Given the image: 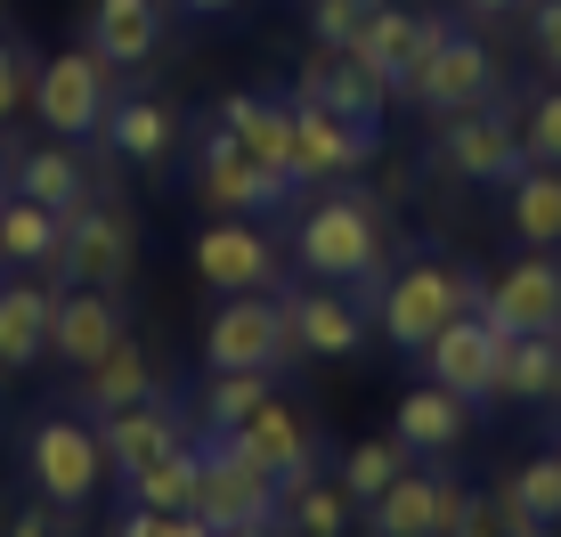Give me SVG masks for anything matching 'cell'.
<instances>
[{
	"mask_svg": "<svg viewBox=\"0 0 561 537\" xmlns=\"http://www.w3.org/2000/svg\"><path fill=\"white\" fill-rule=\"evenodd\" d=\"M220 123L237 130V147L268 171H294V106L261 99V90H237V99L220 106Z\"/></svg>",
	"mask_w": 561,
	"mask_h": 537,
	"instance_id": "30",
	"label": "cell"
},
{
	"mask_svg": "<svg viewBox=\"0 0 561 537\" xmlns=\"http://www.w3.org/2000/svg\"><path fill=\"white\" fill-rule=\"evenodd\" d=\"M9 196H33V204H49V213L90 204V171H82V156H73V139L25 147V156H16V187H9Z\"/></svg>",
	"mask_w": 561,
	"mask_h": 537,
	"instance_id": "28",
	"label": "cell"
},
{
	"mask_svg": "<svg viewBox=\"0 0 561 537\" xmlns=\"http://www.w3.org/2000/svg\"><path fill=\"white\" fill-rule=\"evenodd\" d=\"M9 537H73V505H16L9 513Z\"/></svg>",
	"mask_w": 561,
	"mask_h": 537,
	"instance_id": "41",
	"label": "cell"
},
{
	"mask_svg": "<svg viewBox=\"0 0 561 537\" xmlns=\"http://www.w3.org/2000/svg\"><path fill=\"white\" fill-rule=\"evenodd\" d=\"M228 432L244 439V456H253V465H261L285 496L318 481V432H309V415H301V408H285L277 391H268L261 408L244 415V424H228Z\"/></svg>",
	"mask_w": 561,
	"mask_h": 537,
	"instance_id": "14",
	"label": "cell"
},
{
	"mask_svg": "<svg viewBox=\"0 0 561 537\" xmlns=\"http://www.w3.org/2000/svg\"><path fill=\"white\" fill-rule=\"evenodd\" d=\"M505 342L513 334H496L489 318H448L432 342H423V367H432V382H448L456 399H472V408H489L496 399V375H505Z\"/></svg>",
	"mask_w": 561,
	"mask_h": 537,
	"instance_id": "13",
	"label": "cell"
},
{
	"mask_svg": "<svg viewBox=\"0 0 561 537\" xmlns=\"http://www.w3.org/2000/svg\"><path fill=\"white\" fill-rule=\"evenodd\" d=\"M16 187V147H0V196Z\"/></svg>",
	"mask_w": 561,
	"mask_h": 537,
	"instance_id": "47",
	"label": "cell"
},
{
	"mask_svg": "<svg viewBox=\"0 0 561 537\" xmlns=\"http://www.w3.org/2000/svg\"><path fill=\"white\" fill-rule=\"evenodd\" d=\"M285 310H294L301 358H351L366 342V301L342 285H301V294H285Z\"/></svg>",
	"mask_w": 561,
	"mask_h": 537,
	"instance_id": "22",
	"label": "cell"
},
{
	"mask_svg": "<svg viewBox=\"0 0 561 537\" xmlns=\"http://www.w3.org/2000/svg\"><path fill=\"white\" fill-rule=\"evenodd\" d=\"M25 472H33V489H42L49 505L82 513L90 496H99V481H106L99 424H82V415H42V424L25 432Z\"/></svg>",
	"mask_w": 561,
	"mask_h": 537,
	"instance_id": "7",
	"label": "cell"
},
{
	"mask_svg": "<svg viewBox=\"0 0 561 537\" xmlns=\"http://www.w3.org/2000/svg\"><path fill=\"white\" fill-rule=\"evenodd\" d=\"M139 268V228L123 204H73L66 213V244H57V277L66 285H123Z\"/></svg>",
	"mask_w": 561,
	"mask_h": 537,
	"instance_id": "12",
	"label": "cell"
},
{
	"mask_svg": "<svg viewBox=\"0 0 561 537\" xmlns=\"http://www.w3.org/2000/svg\"><path fill=\"white\" fill-rule=\"evenodd\" d=\"M106 537H220V529H211L204 513H147V505H123Z\"/></svg>",
	"mask_w": 561,
	"mask_h": 537,
	"instance_id": "37",
	"label": "cell"
},
{
	"mask_svg": "<svg viewBox=\"0 0 561 537\" xmlns=\"http://www.w3.org/2000/svg\"><path fill=\"white\" fill-rule=\"evenodd\" d=\"M513 9H529V0H463V16H513Z\"/></svg>",
	"mask_w": 561,
	"mask_h": 537,
	"instance_id": "44",
	"label": "cell"
},
{
	"mask_svg": "<svg viewBox=\"0 0 561 537\" xmlns=\"http://www.w3.org/2000/svg\"><path fill=\"white\" fill-rule=\"evenodd\" d=\"M391 432L408 439L415 456H448V448H463V432H472V399H456L448 382H415V391L399 399Z\"/></svg>",
	"mask_w": 561,
	"mask_h": 537,
	"instance_id": "25",
	"label": "cell"
},
{
	"mask_svg": "<svg viewBox=\"0 0 561 537\" xmlns=\"http://www.w3.org/2000/svg\"><path fill=\"white\" fill-rule=\"evenodd\" d=\"M375 130L382 123H351V114L318 106V99H294V180L301 187H342L375 163Z\"/></svg>",
	"mask_w": 561,
	"mask_h": 537,
	"instance_id": "11",
	"label": "cell"
},
{
	"mask_svg": "<svg viewBox=\"0 0 561 537\" xmlns=\"http://www.w3.org/2000/svg\"><path fill=\"white\" fill-rule=\"evenodd\" d=\"M366 9H375V0H309V33H318L325 49H351L358 25H366Z\"/></svg>",
	"mask_w": 561,
	"mask_h": 537,
	"instance_id": "39",
	"label": "cell"
},
{
	"mask_svg": "<svg viewBox=\"0 0 561 537\" xmlns=\"http://www.w3.org/2000/svg\"><path fill=\"white\" fill-rule=\"evenodd\" d=\"M90 49L114 73H139L163 49V0H90Z\"/></svg>",
	"mask_w": 561,
	"mask_h": 537,
	"instance_id": "24",
	"label": "cell"
},
{
	"mask_svg": "<svg viewBox=\"0 0 561 537\" xmlns=\"http://www.w3.org/2000/svg\"><path fill=\"white\" fill-rule=\"evenodd\" d=\"M520 147H529V163H561V90L529 99V114H520Z\"/></svg>",
	"mask_w": 561,
	"mask_h": 537,
	"instance_id": "38",
	"label": "cell"
},
{
	"mask_svg": "<svg viewBox=\"0 0 561 537\" xmlns=\"http://www.w3.org/2000/svg\"><path fill=\"white\" fill-rule=\"evenodd\" d=\"M25 99H33V82H25V57H16V42L0 33V123H9V114L25 106Z\"/></svg>",
	"mask_w": 561,
	"mask_h": 537,
	"instance_id": "42",
	"label": "cell"
},
{
	"mask_svg": "<svg viewBox=\"0 0 561 537\" xmlns=\"http://www.w3.org/2000/svg\"><path fill=\"white\" fill-rule=\"evenodd\" d=\"M268 391H277V375H268V367H211V382H204V424H244Z\"/></svg>",
	"mask_w": 561,
	"mask_h": 537,
	"instance_id": "34",
	"label": "cell"
},
{
	"mask_svg": "<svg viewBox=\"0 0 561 537\" xmlns=\"http://www.w3.org/2000/svg\"><path fill=\"white\" fill-rule=\"evenodd\" d=\"M187 16H228V9H244V0H180Z\"/></svg>",
	"mask_w": 561,
	"mask_h": 537,
	"instance_id": "45",
	"label": "cell"
},
{
	"mask_svg": "<svg viewBox=\"0 0 561 537\" xmlns=\"http://www.w3.org/2000/svg\"><path fill=\"white\" fill-rule=\"evenodd\" d=\"M196 513L211 529H244V522H285V489L244 456V439L228 424H204V489Z\"/></svg>",
	"mask_w": 561,
	"mask_h": 537,
	"instance_id": "4",
	"label": "cell"
},
{
	"mask_svg": "<svg viewBox=\"0 0 561 537\" xmlns=\"http://www.w3.org/2000/svg\"><path fill=\"white\" fill-rule=\"evenodd\" d=\"M180 408H171L163 391L154 399H139V408H123V415H99V448H106V472H139V465H154L163 448H180Z\"/></svg>",
	"mask_w": 561,
	"mask_h": 537,
	"instance_id": "23",
	"label": "cell"
},
{
	"mask_svg": "<svg viewBox=\"0 0 561 537\" xmlns=\"http://www.w3.org/2000/svg\"><path fill=\"white\" fill-rule=\"evenodd\" d=\"M114 106V66L99 49H57L33 73V114L49 123V139H99Z\"/></svg>",
	"mask_w": 561,
	"mask_h": 537,
	"instance_id": "6",
	"label": "cell"
},
{
	"mask_svg": "<svg viewBox=\"0 0 561 537\" xmlns=\"http://www.w3.org/2000/svg\"><path fill=\"white\" fill-rule=\"evenodd\" d=\"M448 537H505V522H496V505H489V496H472V489H463V505H456Z\"/></svg>",
	"mask_w": 561,
	"mask_h": 537,
	"instance_id": "43",
	"label": "cell"
},
{
	"mask_svg": "<svg viewBox=\"0 0 561 537\" xmlns=\"http://www.w3.org/2000/svg\"><path fill=\"white\" fill-rule=\"evenodd\" d=\"M505 489L520 496V513H537L546 529H561V448L529 456V465H513V472H505Z\"/></svg>",
	"mask_w": 561,
	"mask_h": 537,
	"instance_id": "36",
	"label": "cell"
},
{
	"mask_svg": "<svg viewBox=\"0 0 561 537\" xmlns=\"http://www.w3.org/2000/svg\"><path fill=\"white\" fill-rule=\"evenodd\" d=\"M196 196H204L220 220H277L285 204L301 196V180H294V171L253 163V156L237 147V130L211 123V130H204V147H196Z\"/></svg>",
	"mask_w": 561,
	"mask_h": 537,
	"instance_id": "3",
	"label": "cell"
},
{
	"mask_svg": "<svg viewBox=\"0 0 561 537\" xmlns=\"http://www.w3.org/2000/svg\"><path fill=\"white\" fill-rule=\"evenodd\" d=\"M496 334H561V261L553 253H520L505 277H489V310Z\"/></svg>",
	"mask_w": 561,
	"mask_h": 537,
	"instance_id": "16",
	"label": "cell"
},
{
	"mask_svg": "<svg viewBox=\"0 0 561 537\" xmlns=\"http://www.w3.org/2000/svg\"><path fill=\"white\" fill-rule=\"evenodd\" d=\"M408 99H415L423 114H439V123H448V114H472V106H496V99H505V66H496L489 42H472V33L456 25L448 42L423 57V73L408 82Z\"/></svg>",
	"mask_w": 561,
	"mask_h": 537,
	"instance_id": "9",
	"label": "cell"
},
{
	"mask_svg": "<svg viewBox=\"0 0 561 537\" xmlns=\"http://www.w3.org/2000/svg\"><path fill=\"white\" fill-rule=\"evenodd\" d=\"M463 310L472 318L489 310V277H480V268H456V261H408V268H391L382 294H375V325L399 351H423V342Z\"/></svg>",
	"mask_w": 561,
	"mask_h": 537,
	"instance_id": "2",
	"label": "cell"
},
{
	"mask_svg": "<svg viewBox=\"0 0 561 537\" xmlns=\"http://www.w3.org/2000/svg\"><path fill=\"white\" fill-rule=\"evenodd\" d=\"M277 237L261 220H211L196 237V277L220 285V294H268L277 285Z\"/></svg>",
	"mask_w": 561,
	"mask_h": 537,
	"instance_id": "17",
	"label": "cell"
},
{
	"mask_svg": "<svg viewBox=\"0 0 561 537\" xmlns=\"http://www.w3.org/2000/svg\"><path fill=\"white\" fill-rule=\"evenodd\" d=\"M99 139H106V156H123V163L154 171V163H171V147H180V123H171V106H163V99H114Z\"/></svg>",
	"mask_w": 561,
	"mask_h": 537,
	"instance_id": "26",
	"label": "cell"
},
{
	"mask_svg": "<svg viewBox=\"0 0 561 537\" xmlns=\"http://www.w3.org/2000/svg\"><path fill=\"white\" fill-rule=\"evenodd\" d=\"M163 382H154V358L139 351V342H114L106 358H90V367H73V415H123V408H139V399H154Z\"/></svg>",
	"mask_w": 561,
	"mask_h": 537,
	"instance_id": "20",
	"label": "cell"
},
{
	"mask_svg": "<svg viewBox=\"0 0 561 537\" xmlns=\"http://www.w3.org/2000/svg\"><path fill=\"white\" fill-rule=\"evenodd\" d=\"M49 318H57V285H42V268H16L0 285V367L9 375L49 358Z\"/></svg>",
	"mask_w": 561,
	"mask_h": 537,
	"instance_id": "21",
	"label": "cell"
},
{
	"mask_svg": "<svg viewBox=\"0 0 561 537\" xmlns=\"http://www.w3.org/2000/svg\"><path fill=\"white\" fill-rule=\"evenodd\" d=\"M529 49L546 73H561V0H529Z\"/></svg>",
	"mask_w": 561,
	"mask_h": 537,
	"instance_id": "40",
	"label": "cell"
},
{
	"mask_svg": "<svg viewBox=\"0 0 561 537\" xmlns=\"http://www.w3.org/2000/svg\"><path fill=\"white\" fill-rule=\"evenodd\" d=\"M285 529L294 537H342L351 529V496H342V481H309L285 496Z\"/></svg>",
	"mask_w": 561,
	"mask_h": 537,
	"instance_id": "35",
	"label": "cell"
},
{
	"mask_svg": "<svg viewBox=\"0 0 561 537\" xmlns=\"http://www.w3.org/2000/svg\"><path fill=\"white\" fill-rule=\"evenodd\" d=\"M130 505L147 513H196V489H204V439H180V448H163L154 465L130 472Z\"/></svg>",
	"mask_w": 561,
	"mask_h": 537,
	"instance_id": "29",
	"label": "cell"
},
{
	"mask_svg": "<svg viewBox=\"0 0 561 537\" xmlns=\"http://www.w3.org/2000/svg\"><path fill=\"white\" fill-rule=\"evenodd\" d=\"M294 261L318 285H351L358 301H375L382 277H391V220H382L375 196H358V187L342 180V187H325V196L301 204Z\"/></svg>",
	"mask_w": 561,
	"mask_h": 537,
	"instance_id": "1",
	"label": "cell"
},
{
	"mask_svg": "<svg viewBox=\"0 0 561 537\" xmlns=\"http://www.w3.org/2000/svg\"><path fill=\"white\" fill-rule=\"evenodd\" d=\"M123 334H130V325H123V301H114L106 285H66V294H57V318H49V358L90 367V358H106Z\"/></svg>",
	"mask_w": 561,
	"mask_h": 537,
	"instance_id": "19",
	"label": "cell"
},
{
	"mask_svg": "<svg viewBox=\"0 0 561 537\" xmlns=\"http://www.w3.org/2000/svg\"><path fill=\"white\" fill-rule=\"evenodd\" d=\"M553 408H561V375H553Z\"/></svg>",
	"mask_w": 561,
	"mask_h": 537,
	"instance_id": "48",
	"label": "cell"
},
{
	"mask_svg": "<svg viewBox=\"0 0 561 537\" xmlns=\"http://www.w3.org/2000/svg\"><path fill=\"white\" fill-rule=\"evenodd\" d=\"M439 171L463 187H505L520 163H529V147H520V123H513V106L496 99V106H472V114H448L439 123Z\"/></svg>",
	"mask_w": 561,
	"mask_h": 537,
	"instance_id": "8",
	"label": "cell"
},
{
	"mask_svg": "<svg viewBox=\"0 0 561 537\" xmlns=\"http://www.w3.org/2000/svg\"><path fill=\"white\" fill-rule=\"evenodd\" d=\"M285 358H301L294 342V310L277 294H228L204 325V367H268L277 375Z\"/></svg>",
	"mask_w": 561,
	"mask_h": 537,
	"instance_id": "5",
	"label": "cell"
},
{
	"mask_svg": "<svg viewBox=\"0 0 561 537\" xmlns=\"http://www.w3.org/2000/svg\"><path fill=\"white\" fill-rule=\"evenodd\" d=\"M294 99H318L334 114H351V123H382V106H391V90H382V73L366 66L358 49H309L301 73H294Z\"/></svg>",
	"mask_w": 561,
	"mask_h": 537,
	"instance_id": "18",
	"label": "cell"
},
{
	"mask_svg": "<svg viewBox=\"0 0 561 537\" xmlns=\"http://www.w3.org/2000/svg\"><path fill=\"white\" fill-rule=\"evenodd\" d=\"M561 375V334H513L505 342V375H496V399L513 408H546Z\"/></svg>",
	"mask_w": 561,
	"mask_h": 537,
	"instance_id": "32",
	"label": "cell"
},
{
	"mask_svg": "<svg viewBox=\"0 0 561 537\" xmlns=\"http://www.w3.org/2000/svg\"><path fill=\"white\" fill-rule=\"evenodd\" d=\"M408 465H415V448H408L399 432H391V439H358V448L342 456V496H351V505L366 513V505H375V496L391 489Z\"/></svg>",
	"mask_w": 561,
	"mask_h": 537,
	"instance_id": "33",
	"label": "cell"
},
{
	"mask_svg": "<svg viewBox=\"0 0 561 537\" xmlns=\"http://www.w3.org/2000/svg\"><path fill=\"white\" fill-rule=\"evenodd\" d=\"M505 220L520 244H537V253H553L561 244V163H520L505 180Z\"/></svg>",
	"mask_w": 561,
	"mask_h": 537,
	"instance_id": "27",
	"label": "cell"
},
{
	"mask_svg": "<svg viewBox=\"0 0 561 537\" xmlns=\"http://www.w3.org/2000/svg\"><path fill=\"white\" fill-rule=\"evenodd\" d=\"M220 537H294L285 522H244V529H220Z\"/></svg>",
	"mask_w": 561,
	"mask_h": 537,
	"instance_id": "46",
	"label": "cell"
},
{
	"mask_svg": "<svg viewBox=\"0 0 561 537\" xmlns=\"http://www.w3.org/2000/svg\"><path fill=\"white\" fill-rule=\"evenodd\" d=\"M456 505H463V472H399L391 489L366 505V537H448V522H456Z\"/></svg>",
	"mask_w": 561,
	"mask_h": 537,
	"instance_id": "15",
	"label": "cell"
},
{
	"mask_svg": "<svg viewBox=\"0 0 561 537\" xmlns=\"http://www.w3.org/2000/svg\"><path fill=\"white\" fill-rule=\"evenodd\" d=\"M448 16L439 9H415V0H382V9H366V25H358V57L366 66L382 73V90H391V99H408V82L423 73V57H432L439 42H448Z\"/></svg>",
	"mask_w": 561,
	"mask_h": 537,
	"instance_id": "10",
	"label": "cell"
},
{
	"mask_svg": "<svg viewBox=\"0 0 561 537\" xmlns=\"http://www.w3.org/2000/svg\"><path fill=\"white\" fill-rule=\"evenodd\" d=\"M57 244H66V213L33 196H0V261L9 268H57Z\"/></svg>",
	"mask_w": 561,
	"mask_h": 537,
	"instance_id": "31",
	"label": "cell"
}]
</instances>
